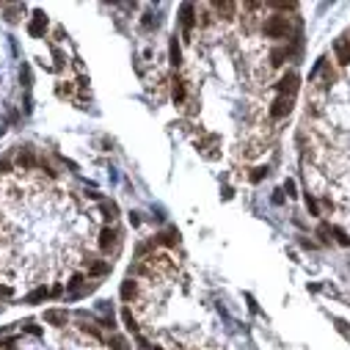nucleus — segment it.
Here are the masks:
<instances>
[{"instance_id": "nucleus-1", "label": "nucleus", "mask_w": 350, "mask_h": 350, "mask_svg": "<svg viewBox=\"0 0 350 350\" xmlns=\"http://www.w3.org/2000/svg\"><path fill=\"white\" fill-rule=\"evenodd\" d=\"M72 171L36 144L0 154V300H77L113 270L119 204L72 182Z\"/></svg>"}, {"instance_id": "nucleus-2", "label": "nucleus", "mask_w": 350, "mask_h": 350, "mask_svg": "<svg viewBox=\"0 0 350 350\" xmlns=\"http://www.w3.org/2000/svg\"><path fill=\"white\" fill-rule=\"evenodd\" d=\"M113 328V317L47 309L39 317L0 328V350H130L127 339Z\"/></svg>"}, {"instance_id": "nucleus-3", "label": "nucleus", "mask_w": 350, "mask_h": 350, "mask_svg": "<svg viewBox=\"0 0 350 350\" xmlns=\"http://www.w3.org/2000/svg\"><path fill=\"white\" fill-rule=\"evenodd\" d=\"M292 105H295V97H276L273 105H270V111H267V119H270V124L287 119V116L292 113Z\"/></svg>"}, {"instance_id": "nucleus-4", "label": "nucleus", "mask_w": 350, "mask_h": 350, "mask_svg": "<svg viewBox=\"0 0 350 350\" xmlns=\"http://www.w3.org/2000/svg\"><path fill=\"white\" fill-rule=\"evenodd\" d=\"M333 55L339 61V67H348L350 64V42L348 39H336V42H333Z\"/></svg>"}, {"instance_id": "nucleus-5", "label": "nucleus", "mask_w": 350, "mask_h": 350, "mask_svg": "<svg viewBox=\"0 0 350 350\" xmlns=\"http://www.w3.org/2000/svg\"><path fill=\"white\" fill-rule=\"evenodd\" d=\"M6 88V52H3V39H0V97Z\"/></svg>"}, {"instance_id": "nucleus-6", "label": "nucleus", "mask_w": 350, "mask_h": 350, "mask_svg": "<svg viewBox=\"0 0 350 350\" xmlns=\"http://www.w3.org/2000/svg\"><path fill=\"white\" fill-rule=\"evenodd\" d=\"M331 234L336 237V243H339V246H350V237L345 234V229H339V226H331Z\"/></svg>"}, {"instance_id": "nucleus-7", "label": "nucleus", "mask_w": 350, "mask_h": 350, "mask_svg": "<svg viewBox=\"0 0 350 350\" xmlns=\"http://www.w3.org/2000/svg\"><path fill=\"white\" fill-rule=\"evenodd\" d=\"M306 210H309V215H320V204H317V199L309 190H306Z\"/></svg>"}, {"instance_id": "nucleus-8", "label": "nucleus", "mask_w": 350, "mask_h": 350, "mask_svg": "<svg viewBox=\"0 0 350 350\" xmlns=\"http://www.w3.org/2000/svg\"><path fill=\"white\" fill-rule=\"evenodd\" d=\"M333 325H336V331H339L345 339H350V328H348V323H345V320H339V317H336V320H333Z\"/></svg>"}, {"instance_id": "nucleus-9", "label": "nucleus", "mask_w": 350, "mask_h": 350, "mask_svg": "<svg viewBox=\"0 0 350 350\" xmlns=\"http://www.w3.org/2000/svg\"><path fill=\"white\" fill-rule=\"evenodd\" d=\"M284 188H287V196H295V182H292V180H287Z\"/></svg>"}]
</instances>
